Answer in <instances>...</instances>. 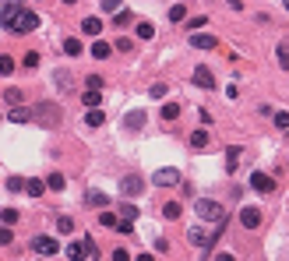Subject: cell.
<instances>
[{
  "instance_id": "18",
  "label": "cell",
  "mask_w": 289,
  "mask_h": 261,
  "mask_svg": "<svg viewBox=\"0 0 289 261\" xmlns=\"http://www.w3.org/2000/svg\"><path fill=\"white\" fill-rule=\"evenodd\" d=\"M109 50H113V43H102L99 35H96V46H92V57H99V60H102V57H109Z\"/></svg>"
},
{
  "instance_id": "9",
  "label": "cell",
  "mask_w": 289,
  "mask_h": 261,
  "mask_svg": "<svg viewBox=\"0 0 289 261\" xmlns=\"http://www.w3.org/2000/svg\"><path fill=\"white\" fill-rule=\"evenodd\" d=\"M187 240H191L194 247H201V251L215 244V237H208V233H204V230H197V226H194V230H187Z\"/></svg>"
},
{
  "instance_id": "15",
  "label": "cell",
  "mask_w": 289,
  "mask_h": 261,
  "mask_svg": "<svg viewBox=\"0 0 289 261\" xmlns=\"http://www.w3.org/2000/svg\"><path fill=\"white\" fill-rule=\"evenodd\" d=\"M85 124H89V127H102V124H106V117H102V109H99V106H92V109H89Z\"/></svg>"
},
{
  "instance_id": "44",
  "label": "cell",
  "mask_w": 289,
  "mask_h": 261,
  "mask_svg": "<svg viewBox=\"0 0 289 261\" xmlns=\"http://www.w3.org/2000/svg\"><path fill=\"white\" fill-rule=\"evenodd\" d=\"M89 88H102V78H99V74H89Z\"/></svg>"
},
{
  "instance_id": "16",
  "label": "cell",
  "mask_w": 289,
  "mask_h": 261,
  "mask_svg": "<svg viewBox=\"0 0 289 261\" xmlns=\"http://www.w3.org/2000/svg\"><path fill=\"white\" fill-rule=\"evenodd\" d=\"M81 28H85V35H99L102 32V18H85V21H81Z\"/></svg>"
},
{
  "instance_id": "29",
  "label": "cell",
  "mask_w": 289,
  "mask_h": 261,
  "mask_svg": "<svg viewBox=\"0 0 289 261\" xmlns=\"http://www.w3.org/2000/svg\"><path fill=\"white\" fill-rule=\"evenodd\" d=\"M152 35H155L152 21H141V25H138V39H152Z\"/></svg>"
},
{
  "instance_id": "43",
  "label": "cell",
  "mask_w": 289,
  "mask_h": 261,
  "mask_svg": "<svg viewBox=\"0 0 289 261\" xmlns=\"http://www.w3.org/2000/svg\"><path fill=\"white\" fill-rule=\"evenodd\" d=\"M275 124H279V131H286V127H289V117H286V113H275Z\"/></svg>"
},
{
  "instance_id": "36",
  "label": "cell",
  "mask_w": 289,
  "mask_h": 261,
  "mask_svg": "<svg viewBox=\"0 0 289 261\" xmlns=\"http://www.w3.org/2000/svg\"><path fill=\"white\" fill-rule=\"evenodd\" d=\"M11 240H14L11 230H7V226H0V247H11Z\"/></svg>"
},
{
  "instance_id": "42",
  "label": "cell",
  "mask_w": 289,
  "mask_h": 261,
  "mask_svg": "<svg viewBox=\"0 0 289 261\" xmlns=\"http://www.w3.org/2000/svg\"><path fill=\"white\" fill-rule=\"evenodd\" d=\"M275 57H279V64H282V67H286V64H289V53H286V43H282V46H279V53H275Z\"/></svg>"
},
{
  "instance_id": "10",
  "label": "cell",
  "mask_w": 289,
  "mask_h": 261,
  "mask_svg": "<svg viewBox=\"0 0 289 261\" xmlns=\"http://www.w3.org/2000/svg\"><path fill=\"white\" fill-rule=\"evenodd\" d=\"M141 127H145V109H131L123 117V131H141Z\"/></svg>"
},
{
  "instance_id": "6",
  "label": "cell",
  "mask_w": 289,
  "mask_h": 261,
  "mask_svg": "<svg viewBox=\"0 0 289 261\" xmlns=\"http://www.w3.org/2000/svg\"><path fill=\"white\" fill-rule=\"evenodd\" d=\"M32 251H35V254H43V258H53L60 247H57L53 237H35V240H32Z\"/></svg>"
},
{
  "instance_id": "11",
  "label": "cell",
  "mask_w": 289,
  "mask_h": 261,
  "mask_svg": "<svg viewBox=\"0 0 289 261\" xmlns=\"http://www.w3.org/2000/svg\"><path fill=\"white\" fill-rule=\"evenodd\" d=\"M251 187L261 191V194H268V191H275V180H272L268 173H254V176H251Z\"/></svg>"
},
{
  "instance_id": "14",
  "label": "cell",
  "mask_w": 289,
  "mask_h": 261,
  "mask_svg": "<svg viewBox=\"0 0 289 261\" xmlns=\"http://www.w3.org/2000/svg\"><path fill=\"white\" fill-rule=\"evenodd\" d=\"M28 120H32V109H25V106L11 109V124H28Z\"/></svg>"
},
{
  "instance_id": "26",
  "label": "cell",
  "mask_w": 289,
  "mask_h": 261,
  "mask_svg": "<svg viewBox=\"0 0 289 261\" xmlns=\"http://www.w3.org/2000/svg\"><path fill=\"white\" fill-rule=\"evenodd\" d=\"M64 53H67V57H78V53H81V43H78V39H64Z\"/></svg>"
},
{
  "instance_id": "5",
  "label": "cell",
  "mask_w": 289,
  "mask_h": 261,
  "mask_svg": "<svg viewBox=\"0 0 289 261\" xmlns=\"http://www.w3.org/2000/svg\"><path fill=\"white\" fill-rule=\"evenodd\" d=\"M120 187H123V194H127V198H138V194L145 191V180H141L138 173H127V176H123V183H120Z\"/></svg>"
},
{
  "instance_id": "2",
  "label": "cell",
  "mask_w": 289,
  "mask_h": 261,
  "mask_svg": "<svg viewBox=\"0 0 289 261\" xmlns=\"http://www.w3.org/2000/svg\"><path fill=\"white\" fill-rule=\"evenodd\" d=\"M35 28H39V14H35V11H21V14L14 18V25H11V32H18V35L35 32Z\"/></svg>"
},
{
  "instance_id": "12",
  "label": "cell",
  "mask_w": 289,
  "mask_h": 261,
  "mask_svg": "<svg viewBox=\"0 0 289 261\" xmlns=\"http://www.w3.org/2000/svg\"><path fill=\"white\" fill-rule=\"evenodd\" d=\"M191 46H194V50H212V46H215V35H201V32H191Z\"/></svg>"
},
{
  "instance_id": "33",
  "label": "cell",
  "mask_w": 289,
  "mask_h": 261,
  "mask_svg": "<svg viewBox=\"0 0 289 261\" xmlns=\"http://www.w3.org/2000/svg\"><path fill=\"white\" fill-rule=\"evenodd\" d=\"M89 205H99V208H106V205H109V198H106V194H99V191H92V194H89Z\"/></svg>"
},
{
  "instance_id": "13",
  "label": "cell",
  "mask_w": 289,
  "mask_h": 261,
  "mask_svg": "<svg viewBox=\"0 0 289 261\" xmlns=\"http://www.w3.org/2000/svg\"><path fill=\"white\" fill-rule=\"evenodd\" d=\"M194 85H201V88H215L212 71H208V67H197V71H194Z\"/></svg>"
},
{
  "instance_id": "20",
  "label": "cell",
  "mask_w": 289,
  "mask_h": 261,
  "mask_svg": "<svg viewBox=\"0 0 289 261\" xmlns=\"http://www.w3.org/2000/svg\"><path fill=\"white\" fill-rule=\"evenodd\" d=\"M25 191H28L32 198H39V194L46 191V183H43V180H25Z\"/></svg>"
},
{
  "instance_id": "32",
  "label": "cell",
  "mask_w": 289,
  "mask_h": 261,
  "mask_svg": "<svg viewBox=\"0 0 289 261\" xmlns=\"http://www.w3.org/2000/svg\"><path fill=\"white\" fill-rule=\"evenodd\" d=\"M4 102L18 106V102H21V88H7V92H4Z\"/></svg>"
},
{
  "instance_id": "30",
  "label": "cell",
  "mask_w": 289,
  "mask_h": 261,
  "mask_svg": "<svg viewBox=\"0 0 289 261\" xmlns=\"http://www.w3.org/2000/svg\"><path fill=\"white\" fill-rule=\"evenodd\" d=\"M162 219H180V205H177V201H170L166 208H162Z\"/></svg>"
},
{
  "instance_id": "37",
  "label": "cell",
  "mask_w": 289,
  "mask_h": 261,
  "mask_svg": "<svg viewBox=\"0 0 289 261\" xmlns=\"http://www.w3.org/2000/svg\"><path fill=\"white\" fill-rule=\"evenodd\" d=\"M7 191H25V180H21V176H11V180H7Z\"/></svg>"
},
{
  "instance_id": "22",
  "label": "cell",
  "mask_w": 289,
  "mask_h": 261,
  "mask_svg": "<svg viewBox=\"0 0 289 261\" xmlns=\"http://www.w3.org/2000/svg\"><path fill=\"white\" fill-rule=\"evenodd\" d=\"M0 219H4V226H14V222L21 219V212L18 208H4V212H0Z\"/></svg>"
},
{
  "instance_id": "31",
  "label": "cell",
  "mask_w": 289,
  "mask_h": 261,
  "mask_svg": "<svg viewBox=\"0 0 289 261\" xmlns=\"http://www.w3.org/2000/svg\"><path fill=\"white\" fill-rule=\"evenodd\" d=\"M170 18H173V21L180 25V21L187 18V7H184V4H177V7H170Z\"/></svg>"
},
{
  "instance_id": "27",
  "label": "cell",
  "mask_w": 289,
  "mask_h": 261,
  "mask_svg": "<svg viewBox=\"0 0 289 261\" xmlns=\"http://www.w3.org/2000/svg\"><path fill=\"white\" fill-rule=\"evenodd\" d=\"M57 230H60V233H71V230H74V219H71V215H60V219H57Z\"/></svg>"
},
{
  "instance_id": "19",
  "label": "cell",
  "mask_w": 289,
  "mask_h": 261,
  "mask_svg": "<svg viewBox=\"0 0 289 261\" xmlns=\"http://www.w3.org/2000/svg\"><path fill=\"white\" fill-rule=\"evenodd\" d=\"M78 254H81V258H99V247H96L92 240H81V247H78Z\"/></svg>"
},
{
  "instance_id": "39",
  "label": "cell",
  "mask_w": 289,
  "mask_h": 261,
  "mask_svg": "<svg viewBox=\"0 0 289 261\" xmlns=\"http://www.w3.org/2000/svg\"><path fill=\"white\" fill-rule=\"evenodd\" d=\"M123 219L134 222V219H138V208H134V205H123Z\"/></svg>"
},
{
  "instance_id": "28",
  "label": "cell",
  "mask_w": 289,
  "mask_h": 261,
  "mask_svg": "<svg viewBox=\"0 0 289 261\" xmlns=\"http://www.w3.org/2000/svg\"><path fill=\"white\" fill-rule=\"evenodd\" d=\"M131 21H134L131 11H116V18H113V25H120V28H123V25H131Z\"/></svg>"
},
{
  "instance_id": "35",
  "label": "cell",
  "mask_w": 289,
  "mask_h": 261,
  "mask_svg": "<svg viewBox=\"0 0 289 261\" xmlns=\"http://www.w3.org/2000/svg\"><path fill=\"white\" fill-rule=\"evenodd\" d=\"M204 25H208V18H187V28H191V32H197V28H204Z\"/></svg>"
},
{
  "instance_id": "34",
  "label": "cell",
  "mask_w": 289,
  "mask_h": 261,
  "mask_svg": "<svg viewBox=\"0 0 289 261\" xmlns=\"http://www.w3.org/2000/svg\"><path fill=\"white\" fill-rule=\"evenodd\" d=\"M0 74H14V60L11 57H0Z\"/></svg>"
},
{
  "instance_id": "24",
  "label": "cell",
  "mask_w": 289,
  "mask_h": 261,
  "mask_svg": "<svg viewBox=\"0 0 289 261\" xmlns=\"http://www.w3.org/2000/svg\"><path fill=\"white\" fill-rule=\"evenodd\" d=\"M236 166H240V148H229V152H226V170L233 173Z\"/></svg>"
},
{
  "instance_id": "40",
  "label": "cell",
  "mask_w": 289,
  "mask_h": 261,
  "mask_svg": "<svg viewBox=\"0 0 289 261\" xmlns=\"http://www.w3.org/2000/svg\"><path fill=\"white\" fill-rule=\"evenodd\" d=\"M99 222H102L106 230H113V226H116V215H109V212H106V215H99Z\"/></svg>"
},
{
  "instance_id": "21",
  "label": "cell",
  "mask_w": 289,
  "mask_h": 261,
  "mask_svg": "<svg viewBox=\"0 0 289 261\" xmlns=\"http://www.w3.org/2000/svg\"><path fill=\"white\" fill-rule=\"evenodd\" d=\"M180 117V102H166L162 106V120H177Z\"/></svg>"
},
{
  "instance_id": "25",
  "label": "cell",
  "mask_w": 289,
  "mask_h": 261,
  "mask_svg": "<svg viewBox=\"0 0 289 261\" xmlns=\"http://www.w3.org/2000/svg\"><path fill=\"white\" fill-rule=\"evenodd\" d=\"M81 102H85L89 109H92V106H99V102H102V99H99V88H89V92H85V99H81Z\"/></svg>"
},
{
  "instance_id": "46",
  "label": "cell",
  "mask_w": 289,
  "mask_h": 261,
  "mask_svg": "<svg viewBox=\"0 0 289 261\" xmlns=\"http://www.w3.org/2000/svg\"><path fill=\"white\" fill-rule=\"evenodd\" d=\"M64 4H78V0H64Z\"/></svg>"
},
{
  "instance_id": "8",
  "label": "cell",
  "mask_w": 289,
  "mask_h": 261,
  "mask_svg": "<svg viewBox=\"0 0 289 261\" xmlns=\"http://www.w3.org/2000/svg\"><path fill=\"white\" fill-rule=\"evenodd\" d=\"M240 222H243L247 230H258V226H261V208H254V205H247V208L240 212Z\"/></svg>"
},
{
  "instance_id": "3",
  "label": "cell",
  "mask_w": 289,
  "mask_h": 261,
  "mask_svg": "<svg viewBox=\"0 0 289 261\" xmlns=\"http://www.w3.org/2000/svg\"><path fill=\"white\" fill-rule=\"evenodd\" d=\"M32 120H39V124H46V127H53L57 120H60V109L53 106V102H39V109L32 113Z\"/></svg>"
},
{
  "instance_id": "45",
  "label": "cell",
  "mask_w": 289,
  "mask_h": 261,
  "mask_svg": "<svg viewBox=\"0 0 289 261\" xmlns=\"http://www.w3.org/2000/svg\"><path fill=\"white\" fill-rule=\"evenodd\" d=\"M102 7H106V11H116V7H120V0H102Z\"/></svg>"
},
{
  "instance_id": "1",
  "label": "cell",
  "mask_w": 289,
  "mask_h": 261,
  "mask_svg": "<svg viewBox=\"0 0 289 261\" xmlns=\"http://www.w3.org/2000/svg\"><path fill=\"white\" fill-rule=\"evenodd\" d=\"M194 208H197V215H201L204 222H222V205H219V201L197 198V201H194Z\"/></svg>"
},
{
  "instance_id": "17",
  "label": "cell",
  "mask_w": 289,
  "mask_h": 261,
  "mask_svg": "<svg viewBox=\"0 0 289 261\" xmlns=\"http://www.w3.org/2000/svg\"><path fill=\"white\" fill-rule=\"evenodd\" d=\"M43 183H46L50 191H64V183H67V180H64V173H50V176H46Z\"/></svg>"
},
{
  "instance_id": "4",
  "label": "cell",
  "mask_w": 289,
  "mask_h": 261,
  "mask_svg": "<svg viewBox=\"0 0 289 261\" xmlns=\"http://www.w3.org/2000/svg\"><path fill=\"white\" fill-rule=\"evenodd\" d=\"M152 183H155V187H173V183H180V170L162 166V170H155V173H152Z\"/></svg>"
},
{
  "instance_id": "23",
  "label": "cell",
  "mask_w": 289,
  "mask_h": 261,
  "mask_svg": "<svg viewBox=\"0 0 289 261\" xmlns=\"http://www.w3.org/2000/svg\"><path fill=\"white\" fill-rule=\"evenodd\" d=\"M208 145V131H194L191 134V148H204Z\"/></svg>"
},
{
  "instance_id": "41",
  "label": "cell",
  "mask_w": 289,
  "mask_h": 261,
  "mask_svg": "<svg viewBox=\"0 0 289 261\" xmlns=\"http://www.w3.org/2000/svg\"><path fill=\"white\" fill-rule=\"evenodd\" d=\"M162 95H166V85L155 82V85H152V99H162Z\"/></svg>"
},
{
  "instance_id": "38",
  "label": "cell",
  "mask_w": 289,
  "mask_h": 261,
  "mask_svg": "<svg viewBox=\"0 0 289 261\" xmlns=\"http://www.w3.org/2000/svg\"><path fill=\"white\" fill-rule=\"evenodd\" d=\"M25 67H39V53H35V50L25 53Z\"/></svg>"
},
{
  "instance_id": "7",
  "label": "cell",
  "mask_w": 289,
  "mask_h": 261,
  "mask_svg": "<svg viewBox=\"0 0 289 261\" xmlns=\"http://www.w3.org/2000/svg\"><path fill=\"white\" fill-rule=\"evenodd\" d=\"M21 11H25V7H21V0H11V4H4V11H0V25L11 28V25H14V18H18Z\"/></svg>"
}]
</instances>
